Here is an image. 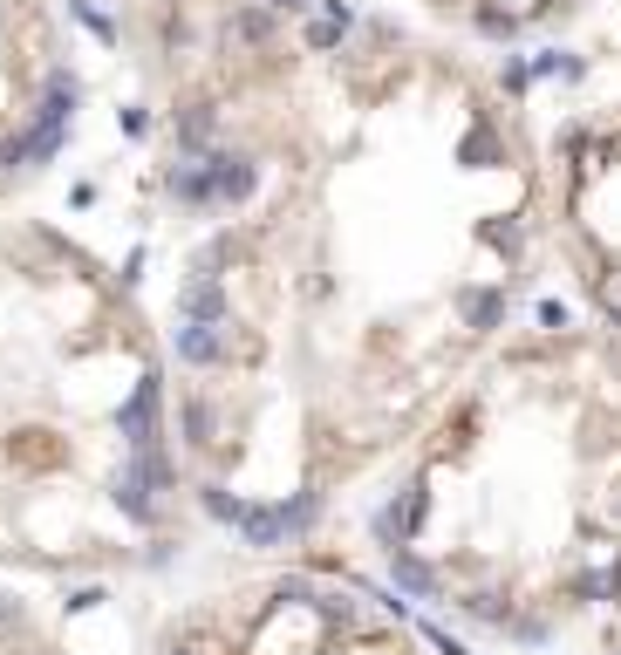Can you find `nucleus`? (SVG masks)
Masks as SVG:
<instances>
[{
    "instance_id": "nucleus-1",
    "label": "nucleus",
    "mask_w": 621,
    "mask_h": 655,
    "mask_svg": "<svg viewBox=\"0 0 621 655\" xmlns=\"http://www.w3.org/2000/svg\"><path fill=\"white\" fill-rule=\"evenodd\" d=\"M171 130L205 164L164 335L185 478L287 526L417 444L505 342L546 144L471 41L314 7Z\"/></svg>"
},
{
    "instance_id": "nucleus-2",
    "label": "nucleus",
    "mask_w": 621,
    "mask_h": 655,
    "mask_svg": "<svg viewBox=\"0 0 621 655\" xmlns=\"http://www.w3.org/2000/svg\"><path fill=\"white\" fill-rule=\"evenodd\" d=\"M383 540L417 594L512 642L621 621L615 335H505L410 444Z\"/></svg>"
},
{
    "instance_id": "nucleus-3",
    "label": "nucleus",
    "mask_w": 621,
    "mask_h": 655,
    "mask_svg": "<svg viewBox=\"0 0 621 655\" xmlns=\"http://www.w3.org/2000/svg\"><path fill=\"white\" fill-rule=\"evenodd\" d=\"M171 355L137 294L41 219L0 226V567L164 560L185 499Z\"/></svg>"
},
{
    "instance_id": "nucleus-4",
    "label": "nucleus",
    "mask_w": 621,
    "mask_h": 655,
    "mask_svg": "<svg viewBox=\"0 0 621 655\" xmlns=\"http://www.w3.org/2000/svg\"><path fill=\"white\" fill-rule=\"evenodd\" d=\"M157 655H437L389 601L321 574H260L205 594Z\"/></svg>"
},
{
    "instance_id": "nucleus-5",
    "label": "nucleus",
    "mask_w": 621,
    "mask_h": 655,
    "mask_svg": "<svg viewBox=\"0 0 621 655\" xmlns=\"http://www.w3.org/2000/svg\"><path fill=\"white\" fill-rule=\"evenodd\" d=\"M137 55L157 110L192 123L308 21V0H96Z\"/></svg>"
},
{
    "instance_id": "nucleus-6",
    "label": "nucleus",
    "mask_w": 621,
    "mask_h": 655,
    "mask_svg": "<svg viewBox=\"0 0 621 655\" xmlns=\"http://www.w3.org/2000/svg\"><path fill=\"white\" fill-rule=\"evenodd\" d=\"M546 246L574 273L594 328L621 342V96L546 137Z\"/></svg>"
},
{
    "instance_id": "nucleus-7",
    "label": "nucleus",
    "mask_w": 621,
    "mask_h": 655,
    "mask_svg": "<svg viewBox=\"0 0 621 655\" xmlns=\"http://www.w3.org/2000/svg\"><path fill=\"white\" fill-rule=\"evenodd\" d=\"M62 116V35L48 0H0V192L28 171Z\"/></svg>"
},
{
    "instance_id": "nucleus-8",
    "label": "nucleus",
    "mask_w": 621,
    "mask_h": 655,
    "mask_svg": "<svg viewBox=\"0 0 621 655\" xmlns=\"http://www.w3.org/2000/svg\"><path fill=\"white\" fill-rule=\"evenodd\" d=\"M581 14V0H424V21L458 41H526Z\"/></svg>"
},
{
    "instance_id": "nucleus-9",
    "label": "nucleus",
    "mask_w": 621,
    "mask_h": 655,
    "mask_svg": "<svg viewBox=\"0 0 621 655\" xmlns=\"http://www.w3.org/2000/svg\"><path fill=\"white\" fill-rule=\"evenodd\" d=\"M0 655H62L48 635H41V621L21 608V601H7L0 594Z\"/></svg>"
}]
</instances>
